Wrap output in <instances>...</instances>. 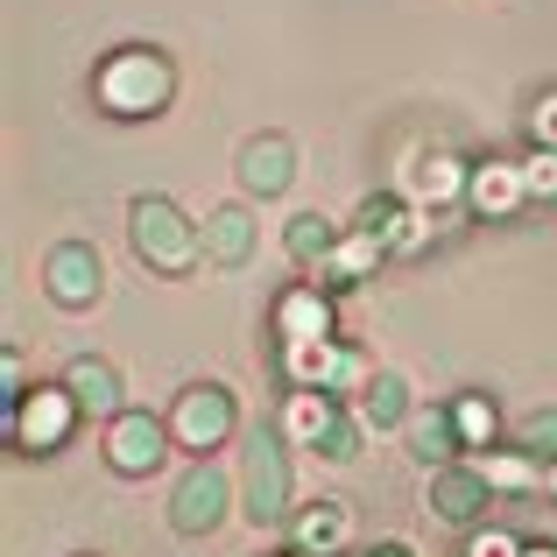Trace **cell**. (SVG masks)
I'll return each mask as SVG.
<instances>
[{
  "mask_svg": "<svg viewBox=\"0 0 557 557\" xmlns=\"http://www.w3.org/2000/svg\"><path fill=\"white\" fill-rule=\"evenodd\" d=\"M339 423V403H332L325 388H297L289 395V417H283V437H297V445H311L318 451V437Z\"/></svg>",
  "mask_w": 557,
  "mask_h": 557,
  "instance_id": "18",
  "label": "cell"
},
{
  "mask_svg": "<svg viewBox=\"0 0 557 557\" xmlns=\"http://www.w3.org/2000/svg\"><path fill=\"white\" fill-rule=\"evenodd\" d=\"M170 431H177L184 451H219L233 437V395L219 388V381H198V388L177 395V417H170Z\"/></svg>",
  "mask_w": 557,
  "mask_h": 557,
  "instance_id": "5",
  "label": "cell"
},
{
  "mask_svg": "<svg viewBox=\"0 0 557 557\" xmlns=\"http://www.w3.org/2000/svg\"><path fill=\"white\" fill-rule=\"evenodd\" d=\"M71 417H78L71 388H28L22 403H14V445L22 451H57L71 437Z\"/></svg>",
  "mask_w": 557,
  "mask_h": 557,
  "instance_id": "8",
  "label": "cell"
},
{
  "mask_svg": "<svg viewBox=\"0 0 557 557\" xmlns=\"http://www.w3.org/2000/svg\"><path fill=\"white\" fill-rule=\"evenodd\" d=\"M247 516L255 522H283L289 516V437L275 423H261L247 437Z\"/></svg>",
  "mask_w": 557,
  "mask_h": 557,
  "instance_id": "3",
  "label": "cell"
},
{
  "mask_svg": "<svg viewBox=\"0 0 557 557\" xmlns=\"http://www.w3.org/2000/svg\"><path fill=\"white\" fill-rule=\"evenodd\" d=\"M339 247V226H332L325 212H304V219H289V255L304 261V269H318V261Z\"/></svg>",
  "mask_w": 557,
  "mask_h": 557,
  "instance_id": "23",
  "label": "cell"
},
{
  "mask_svg": "<svg viewBox=\"0 0 557 557\" xmlns=\"http://www.w3.org/2000/svg\"><path fill=\"white\" fill-rule=\"evenodd\" d=\"M275 332H283V346L332 339V304H325V289H318V283L283 289V304H275Z\"/></svg>",
  "mask_w": 557,
  "mask_h": 557,
  "instance_id": "13",
  "label": "cell"
},
{
  "mask_svg": "<svg viewBox=\"0 0 557 557\" xmlns=\"http://www.w3.org/2000/svg\"><path fill=\"white\" fill-rule=\"evenodd\" d=\"M368 557H417V550H409V544H374Z\"/></svg>",
  "mask_w": 557,
  "mask_h": 557,
  "instance_id": "31",
  "label": "cell"
},
{
  "mask_svg": "<svg viewBox=\"0 0 557 557\" xmlns=\"http://www.w3.org/2000/svg\"><path fill=\"white\" fill-rule=\"evenodd\" d=\"M170 437H177V431H170L163 417H149V409H121V417L107 423V466L121 480H149L156 466L170 459Z\"/></svg>",
  "mask_w": 557,
  "mask_h": 557,
  "instance_id": "4",
  "label": "cell"
},
{
  "mask_svg": "<svg viewBox=\"0 0 557 557\" xmlns=\"http://www.w3.org/2000/svg\"><path fill=\"white\" fill-rule=\"evenodd\" d=\"M409 417V388L403 374H368V388H360V423H374V431H388V423Z\"/></svg>",
  "mask_w": 557,
  "mask_h": 557,
  "instance_id": "20",
  "label": "cell"
},
{
  "mask_svg": "<svg viewBox=\"0 0 557 557\" xmlns=\"http://www.w3.org/2000/svg\"><path fill=\"white\" fill-rule=\"evenodd\" d=\"M205 255H212L219 269H240V261L255 255V219H247L240 205H219V212L205 219Z\"/></svg>",
  "mask_w": 557,
  "mask_h": 557,
  "instance_id": "16",
  "label": "cell"
},
{
  "mask_svg": "<svg viewBox=\"0 0 557 557\" xmlns=\"http://www.w3.org/2000/svg\"><path fill=\"white\" fill-rule=\"evenodd\" d=\"M522 177H530V198H557V149H536L522 163Z\"/></svg>",
  "mask_w": 557,
  "mask_h": 557,
  "instance_id": "28",
  "label": "cell"
},
{
  "mask_svg": "<svg viewBox=\"0 0 557 557\" xmlns=\"http://www.w3.org/2000/svg\"><path fill=\"white\" fill-rule=\"evenodd\" d=\"M522 557H557V544H522Z\"/></svg>",
  "mask_w": 557,
  "mask_h": 557,
  "instance_id": "33",
  "label": "cell"
},
{
  "mask_svg": "<svg viewBox=\"0 0 557 557\" xmlns=\"http://www.w3.org/2000/svg\"><path fill=\"white\" fill-rule=\"evenodd\" d=\"M466 557H522V544L508 530H487V536H473V544H466Z\"/></svg>",
  "mask_w": 557,
  "mask_h": 557,
  "instance_id": "29",
  "label": "cell"
},
{
  "mask_svg": "<svg viewBox=\"0 0 557 557\" xmlns=\"http://www.w3.org/2000/svg\"><path fill=\"white\" fill-rule=\"evenodd\" d=\"M409 445H417V459H437V466H445L451 451H466V431H459V417H451V409H423V417L409 423Z\"/></svg>",
  "mask_w": 557,
  "mask_h": 557,
  "instance_id": "19",
  "label": "cell"
},
{
  "mask_svg": "<svg viewBox=\"0 0 557 557\" xmlns=\"http://www.w3.org/2000/svg\"><path fill=\"white\" fill-rule=\"evenodd\" d=\"M544 494H557V459H544Z\"/></svg>",
  "mask_w": 557,
  "mask_h": 557,
  "instance_id": "32",
  "label": "cell"
},
{
  "mask_svg": "<svg viewBox=\"0 0 557 557\" xmlns=\"http://www.w3.org/2000/svg\"><path fill=\"white\" fill-rule=\"evenodd\" d=\"M219 522H226V473H219L212 459H198L177 480V494H170V530L177 536H212Z\"/></svg>",
  "mask_w": 557,
  "mask_h": 557,
  "instance_id": "6",
  "label": "cell"
},
{
  "mask_svg": "<svg viewBox=\"0 0 557 557\" xmlns=\"http://www.w3.org/2000/svg\"><path fill=\"white\" fill-rule=\"evenodd\" d=\"M289 557H318V550H289Z\"/></svg>",
  "mask_w": 557,
  "mask_h": 557,
  "instance_id": "34",
  "label": "cell"
},
{
  "mask_svg": "<svg viewBox=\"0 0 557 557\" xmlns=\"http://www.w3.org/2000/svg\"><path fill=\"white\" fill-rule=\"evenodd\" d=\"M64 388H71V403H78V417H99V423L121 417V374H113V360L78 354L64 368Z\"/></svg>",
  "mask_w": 557,
  "mask_h": 557,
  "instance_id": "11",
  "label": "cell"
},
{
  "mask_svg": "<svg viewBox=\"0 0 557 557\" xmlns=\"http://www.w3.org/2000/svg\"><path fill=\"white\" fill-rule=\"evenodd\" d=\"M516 445L530 451V459H557V409H536V417H522Z\"/></svg>",
  "mask_w": 557,
  "mask_h": 557,
  "instance_id": "26",
  "label": "cell"
},
{
  "mask_svg": "<svg viewBox=\"0 0 557 557\" xmlns=\"http://www.w3.org/2000/svg\"><path fill=\"white\" fill-rule=\"evenodd\" d=\"M480 473H487L494 487H516V494L544 487V459H530V451H487V459H480Z\"/></svg>",
  "mask_w": 557,
  "mask_h": 557,
  "instance_id": "24",
  "label": "cell"
},
{
  "mask_svg": "<svg viewBox=\"0 0 557 557\" xmlns=\"http://www.w3.org/2000/svg\"><path fill=\"white\" fill-rule=\"evenodd\" d=\"M381 255H388L381 240H368V233L346 226V233H339V247H332V255L318 261V289H346V283H360V275H368Z\"/></svg>",
  "mask_w": 557,
  "mask_h": 557,
  "instance_id": "15",
  "label": "cell"
},
{
  "mask_svg": "<svg viewBox=\"0 0 557 557\" xmlns=\"http://www.w3.org/2000/svg\"><path fill=\"white\" fill-rule=\"evenodd\" d=\"M127 240L156 275H190L198 269V226L170 198H135L127 205Z\"/></svg>",
  "mask_w": 557,
  "mask_h": 557,
  "instance_id": "1",
  "label": "cell"
},
{
  "mask_svg": "<svg viewBox=\"0 0 557 557\" xmlns=\"http://www.w3.org/2000/svg\"><path fill=\"white\" fill-rule=\"evenodd\" d=\"M487 494H494V480L480 473V466H437L431 473V516L451 522V530H466V522L487 516Z\"/></svg>",
  "mask_w": 557,
  "mask_h": 557,
  "instance_id": "10",
  "label": "cell"
},
{
  "mask_svg": "<svg viewBox=\"0 0 557 557\" xmlns=\"http://www.w3.org/2000/svg\"><path fill=\"white\" fill-rule=\"evenodd\" d=\"M536 141H544V149H557V92L536 99Z\"/></svg>",
  "mask_w": 557,
  "mask_h": 557,
  "instance_id": "30",
  "label": "cell"
},
{
  "mask_svg": "<svg viewBox=\"0 0 557 557\" xmlns=\"http://www.w3.org/2000/svg\"><path fill=\"white\" fill-rule=\"evenodd\" d=\"M466 184H473V170H459L451 156H423V163H417V177H409V190H417L423 205H445V198H459Z\"/></svg>",
  "mask_w": 557,
  "mask_h": 557,
  "instance_id": "21",
  "label": "cell"
},
{
  "mask_svg": "<svg viewBox=\"0 0 557 557\" xmlns=\"http://www.w3.org/2000/svg\"><path fill=\"white\" fill-rule=\"evenodd\" d=\"M289 177H297V149H289V135H255L240 149V184L255 190V198H283Z\"/></svg>",
  "mask_w": 557,
  "mask_h": 557,
  "instance_id": "12",
  "label": "cell"
},
{
  "mask_svg": "<svg viewBox=\"0 0 557 557\" xmlns=\"http://www.w3.org/2000/svg\"><path fill=\"white\" fill-rule=\"evenodd\" d=\"M409 212H403V198H388V190H381V198H368L354 212V233H368V240H381V247H403L409 240Z\"/></svg>",
  "mask_w": 557,
  "mask_h": 557,
  "instance_id": "22",
  "label": "cell"
},
{
  "mask_svg": "<svg viewBox=\"0 0 557 557\" xmlns=\"http://www.w3.org/2000/svg\"><path fill=\"white\" fill-rule=\"evenodd\" d=\"M466 198H473L480 212H516V205L530 198V177H522V163H480L473 184H466Z\"/></svg>",
  "mask_w": 557,
  "mask_h": 557,
  "instance_id": "17",
  "label": "cell"
},
{
  "mask_svg": "<svg viewBox=\"0 0 557 557\" xmlns=\"http://www.w3.org/2000/svg\"><path fill=\"white\" fill-rule=\"evenodd\" d=\"M170 57H156V50H113L107 64H99V78H92V92H99V107L107 113H121V121H135V113H156L170 99Z\"/></svg>",
  "mask_w": 557,
  "mask_h": 557,
  "instance_id": "2",
  "label": "cell"
},
{
  "mask_svg": "<svg viewBox=\"0 0 557 557\" xmlns=\"http://www.w3.org/2000/svg\"><path fill=\"white\" fill-rule=\"evenodd\" d=\"M289 374H297V388H325V395H346V388H368V360L346 354V346L332 339H304V346H283Z\"/></svg>",
  "mask_w": 557,
  "mask_h": 557,
  "instance_id": "7",
  "label": "cell"
},
{
  "mask_svg": "<svg viewBox=\"0 0 557 557\" xmlns=\"http://www.w3.org/2000/svg\"><path fill=\"white\" fill-rule=\"evenodd\" d=\"M354 451H360V423L339 409V423H332V431L318 437V459H354Z\"/></svg>",
  "mask_w": 557,
  "mask_h": 557,
  "instance_id": "27",
  "label": "cell"
},
{
  "mask_svg": "<svg viewBox=\"0 0 557 557\" xmlns=\"http://www.w3.org/2000/svg\"><path fill=\"white\" fill-rule=\"evenodd\" d=\"M451 417H459V431H466V451H487L494 445V403H487V395L451 403Z\"/></svg>",
  "mask_w": 557,
  "mask_h": 557,
  "instance_id": "25",
  "label": "cell"
},
{
  "mask_svg": "<svg viewBox=\"0 0 557 557\" xmlns=\"http://www.w3.org/2000/svg\"><path fill=\"white\" fill-rule=\"evenodd\" d=\"M42 289H50V304H64V311H85V304H99V289H107V275H99V255L85 240H64L50 261H42Z\"/></svg>",
  "mask_w": 557,
  "mask_h": 557,
  "instance_id": "9",
  "label": "cell"
},
{
  "mask_svg": "<svg viewBox=\"0 0 557 557\" xmlns=\"http://www.w3.org/2000/svg\"><path fill=\"white\" fill-rule=\"evenodd\" d=\"M346 544H354V508H346V502H311L297 516V550L332 557V550H346Z\"/></svg>",
  "mask_w": 557,
  "mask_h": 557,
  "instance_id": "14",
  "label": "cell"
}]
</instances>
